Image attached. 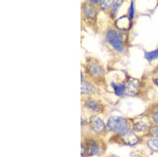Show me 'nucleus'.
<instances>
[{"mask_svg":"<svg viewBox=\"0 0 158 157\" xmlns=\"http://www.w3.org/2000/svg\"><path fill=\"white\" fill-rule=\"evenodd\" d=\"M108 128L110 131L123 135L129 132L130 125L128 121L123 118L119 116L110 117L107 124Z\"/></svg>","mask_w":158,"mask_h":157,"instance_id":"1","label":"nucleus"},{"mask_svg":"<svg viewBox=\"0 0 158 157\" xmlns=\"http://www.w3.org/2000/svg\"><path fill=\"white\" fill-rule=\"evenodd\" d=\"M108 41L112 47L118 51H121L123 49L122 37L117 31L113 30H110L106 36Z\"/></svg>","mask_w":158,"mask_h":157,"instance_id":"2","label":"nucleus"},{"mask_svg":"<svg viewBox=\"0 0 158 157\" xmlns=\"http://www.w3.org/2000/svg\"><path fill=\"white\" fill-rule=\"evenodd\" d=\"M140 89V83L138 80L130 78L125 85V94L130 96L135 95Z\"/></svg>","mask_w":158,"mask_h":157,"instance_id":"3","label":"nucleus"},{"mask_svg":"<svg viewBox=\"0 0 158 157\" xmlns=\"http://www.w3.org/2000/svg\"><path fill=\"white\" fill-rule=\"evenodd\" d=\"M90 124L91 128L97 133L102 132L105 128L103 121L98 116H92L90 119Z\"/></svg>","mask_w":158,"mask_h":157,"instance_id":"4","label":"nucleus"},{"mask_svg":"<svg viewBox=\"0 0 158 157\" xmlns=\"http://www.w3.org/2000/svg\"><path fill=\"white\" fill-rule=\"evenodd\" d=\"M122 138L124 142L130 146L136 145L139 141L138 137L136 134L130 131L122 135Z\"/></svg>","mask_w":158,"mask_h":157,"instance_id":"5","label":"nucleus"},{"mask_svg":"<svg viewBox=\"0 0 158 157\" xmlns=\"http://www.w3.org/2000/svg\"><path fill=\"white\" fill-rule=\"evenodd\" d=\"M85 149V151L89 155H95L99 152V146L94 141H89Z\"/></svg>","mask_w":158,"mask_h":157,"instance_id":"6","label":"nucleus"},{"mask_svg":"<svg viewBox=\"0 0 158 157\" xmlns=\"http://www.w3.org/2000/svg\"><path fill=\"white\" fill-rule=\"evenodd\" d=\"M112 86L113 87L115 93L118 96H122L123 94L125 93V85H117L115 84L112 83Z\"/></svg>","mask_w":158,"mask_h":157,"instance_id":"7","label":"nucleus"},{"mask_svg":"<svg viewBox=\"0 0 158 157\" xmlns=\"http://www.w3.org/2000/svg\"><path fill=\"white\" fill-rule=\"evenodd\" d=\"M118 28L123 29H128L130 26V20L127 17H122L118 19Z\"/></svg>","mask_w":158,"mask_h":157,"instance_id":"8","label":"nucleus"},{"mask_svg":"<svg viewBox=\"0 0 158 157\" xmlns=\"http://www.w3.org/2000/svg\"><path fill=\"white\" fill-rule=\"evenodd\" d=\"M94 87L92 85L88 83H85L82 84L81 92L85 94H90L93 92Z\"/></svg>","mask_w":158,"mask_h":157,"instance_id":"9","label":"nucleus"},{"mask_svg":"<svg viewBox=\"0 0 158 157\" xmlns=\"http://www.w3.org/2000/svg\"><path fill=\"white\" fill-rule=\"evenodd\" d=\"M147 145L151 150L153 151L158 152V139L149 140L148 141Z\"/></svg>","mask_w":158,"mask_h":157,"instance_id":"10","label":"nucleus"},{"mask_svg":"<svg viewBox=\"0 0 158 157\" xmlns=\"http://www.w3.org/2000/svg\"><path fill=\"white\" fill-rule=\"evenodd\" d=\"M147 124L143 122H139L135 124L134 129L137 132H143L147 129Z\"/></svg>","mask_w":158,"mask_h":157,"instance_id":"11","label":"nucleus"},{"mask_svg":"<svg viewBox=\"0 0 158 157\" xmlns=\"http://www.w3.org/2000/svg\"><path fill=\"white\" fill-rule=\"evenodd\" d=\"M144 56H145V58L149 61L158 59V49L156 50L151 51V52H146Z\"/></svg>","mask_w":158,"mask_h":157,"instance_id":"12","label":"nucleus"},{"mask_svg":"<svg viewBox=\"0 0 158 157\" xmlns=\"http://www.w3.org/2000/svg\"><path fill=\"white\" fill-rule=\"evenodd\" d=\"M85 105H86V107H88L89 108L91 109L92 110L94 111H98L100 109L99 104L95 102L92 101H89L86 102Z\"/></svg>","mask_w":158,"mask_h":157,"instance_id":"13","label":"nucleus"},{"mask_svg":"<svg viewBox=\"0 0 158 157\" xmlns=\"http://www.w3.org/2000/svg\"><path fill=\"white\" fill-rule=\"evenodd\" d=\"M122 3V1H117L113 2V9H112L113 14H115V13L117 12L118 7H120L121 4Z\"/></svg>","mask_w":158,"mask_h":157,"instance_id":"14","label":"nucleus"},{"mask_svg":"<svg viewBox=\"0 0 158 157\" xmlns=\"http://www.w3.org/2000/svg\"><path fill=\"white\" fill-rule=\"evenodd\" d=\"M92 72L94 75H99L102 72V70L97 65H93L91 67Z\"/></svg>","mask_w":158,"mask_h":157,"instance_id":"15","label":"nucleus"},{"mask_svg":"<svg viewBox=\"0 0 158 157\" xmlns=\"http://www.w3.org/2000/svg\"><path fill=\"white\" fill-rule=\"evenodd\" d=\"M112 2V1H102L101 2V6L103 9H106L111 4Z\"/></svg>","mask_w":158,"mask_h":157,"instance_id":"16","label":"nucleus"},{"mask_svg":"<svg viewBox=\"0 0 158 157\" xmlns=\"http://www.w3.org/2000/svg\"><path fill=\"white\" fill-rule=\"evenodd\" d=\"M151 133L156 139H158V127L155 126L151 130Z\"/></svg>","mask_w":158,"mask_h":157,"instance_id":"17","label":"nucleus"},{"mask_svg":"<svg viewBox=\"0 0 158 157\" xmlns=\"http://www.w3.org/2000/svg\"><path fill=\"white\" fill-rule=\"evenodd\" d=\"M135 15V9H134V6H133V2H131V7L130 10V15L131 19H133V16Z\"/></svg>","mask_w":158,"mask_h":157,"instance_id":"18","label":"nucleus"},{"mask_svg":"<svg viewBox=\"0 0 158 157\" xmlns=\"http://www.w3.org/2000/svg\"><path fill=\"white\" fill-rule=\"evenodd\" d=\"M94 11L93 10L92 7H88L86 9V14L88 15L89 16H91L92 15H94Z\"/></svg>","mask_w":158,"mask_h":157,"instance_id":"19","label":"nucleus"},{"mask_svg":"<svg viewBox=\"0 0 158 157\" xmlns=\"http://www.w3.org/2000/svg\"><path fill=\"white\" fill-rule=\"evenodd\" d=\"M153 121H155V122L158 123V112L155 113L153 116Z\"/></svg>","mask_w":158,"mask_h":157,"instance_id":"20","label":"nucleus"},{"mask_svg":"<svg viewBox=\"0 0 158 157\" xmlns=\"http://www.w3.org/2000/svg\"><path fill=\"white\" fill-rule=\"evenodd\" d=\"M155 83L156 84V85L158 86V78L155 80Z\"/></svg>","mask_w":158,"mask_h":157,"instance_id":"21","label":"nucleus"},{"mask_svg":"<svg viewBox=\"0 0 158 157\" xmlns=\"http://www.w3.org/2000/svg\"><path fill=\"white\" fill-rule=\"evenodd\" d=\"M92 2H94V3H97L98 2V1H91Z\"/></svg>","mask_w":158,"mask_h":157,"instance_id":"22","label":"nucleus"},{"mask_svg":"<svg viewBox=\"0 0 158 157\" xmlns=\"http://www.w3.org/2000/svg\"><path fill=\"white\" fill-rule=\"evenodd\" d=\"M111 157H119L118 156H117V155H113V156H112Z\"/></svg>","mask_w":158,"mask_h":157,"instance_id":"23","label":"nucleus"}]
</instances>
